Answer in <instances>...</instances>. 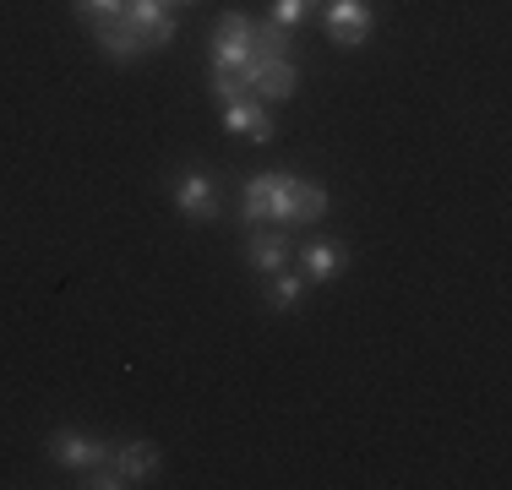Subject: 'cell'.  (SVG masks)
Wrapping results in <instances>:
<instances>
[{
	"instance_id": "9",
	"label": "cell",
	"mask_w": 512,
	"mask_h": 490,
	"mask_svg": "<svg viewBox=\"0 0 512 490\" xmlns=\"http://www.w3.org/2000/svg\"><path fill=\"white\" fill-rule=\"evenodd\" d=\"M344 267H349V245H338V240H311L300 251V278L306 284H333Z\"/></svg>"
},
{
	"instance_id": "11",
	"label": "cell",
	"mask_w": 512,
	"mask_h": 490,
	"mask_svg": "<svg viewBox=\"0 0 512 490\" xmlns=\"http://www.w3.org/2000/svg\"><path fill=\"white\" fill-rule=\"evenodd\" d=\"M109 463L120 469L126 485H148L153 469H158V447L153 441H120V447H109Z\"/></svg>"
},
{
	"instance_id": "7",
	"label": "cell",
	"mask_w": 512,
	"mask_h": 490,
	"mask_svg": "<svg viewBox=\"0 0 512 490\" xmlns=\"http://www.w3.org/2000/svg\"><path fill=\"white\" fill-rule=\"evenodd\" d=\"M93 39H99V49H104L109 60H142V55H153V44L137 33V22H131V17L93 22Z\"/></svg>"
},
{
	"instance_id": "15",
	"label": "cell",
	"mask_w": 512,
	"mask_h": 490,
	"mask_svg": "<svg viewBox=\"0 0 512 490\" xmlns=\"http://www.w3.org/2000/svg\"><path fill=\"white\" fill-rule=\"evenodd\" d=\"M300 294H306V278L300 273H273V311H300Z\"/></svg>"
},
{
	"instance_id": "18",
	"label": "cell",
	"mask_w": 512,
	"mask_h": 490,
	"mask_svg": "<svg viewBox=\"0 0 512 490\" xmlns=\"http://www.w3.org/2000/svg\"><path fill=\"white\" fill-rule=\"evenodd\" d=\"M169 6H197V0H169Z\"/></svg>"
},
{
	"instance_id": "17",
	"label": "cell",
	"mask_w": 512,
	"mask_h": 490,
	"mask_svg": "<svg viewBox=\"0 0 512 490\" xmlns=\"http://www.w3.org/2000/svg\"><path fill=\"white\" fill-rule=\"evenodd\" d=\"M311 11H316V0H273V22H278V28H300Z\"/></svg>"
},
{
	"instance_id": "14",
	"label": "cell",
	"mask_w": 512,
	"mask_h": 490,
	"mask_svg": "<svg viewBox=\"0 0 512 490\" xmlns=\"http://www.w3.org/2000/svg\"><path fill=\"white\" fill-rule=\"evenodd\" d=\"M322 218H327V186H316V180H300L295 224H322Z\"/></svg>"
},
{
	"instance_id": "6",
	"label": "cell",
	"mask_w": 512,
	"mask_h": 490,
	"mask_svg": "<svg viewBox=\"0 0 512 490\" xmlns=\"http://www.w3.org/2000/svg\"><path fill=\"white\" fill-rule=\"evenodd\" d=\"M289 256H295V245H289L284 229H246V262L256 278H273L289 267Z\"/></svg>"
},
{
	"instance_id": "13",
	"label": "cell",
	"mask_w": 512,
	"mask_h": 490,
	"mask_svg": "<svg viewBox=\"0 0 512 490\" xmlns=\"http://www.w3.org/2000/svg\"><path fill=\"white\" fill-rule=\"evenodd\" d=\"M267 218V175H246V186H240V229H262Z\"/></svg>"
},
{
	"instance_id": "4",
	"label": "cell",
	"mask_w": 512,
	"mask_h": 490,
	"mask_svg": "<svg viewBox=\"0 0 512 490\" xmlns=\"http://www.w3.org/2000/svg\"><path fill=\"white\" fill-rule=\"evenodd\" d=\"M169 191H175V207L191 218V224H213V218H218V180L207 175L202 164L180 169L175 186H169Z\"/></svg>"
},
{
	"instance_id": "8",
	"label": "cell",
	"mask_w": 512,
	"mask_h": 490,
	"mask_svg": "<svg viewBox=\"0 0 512 490\" xmlns=\"http://www.w3.org/2000/svg\"><path fill=\"white\" fill-rule=\"evenodd\" d=\"M224 131H235V137H246V142H262V147L278 137L262 98H235V104H224Z\"/></svg>"
},
{
	"instance_id": "12",
	"label": "cell",
	"mask_w": 512,
	"mask_h": 490,
	"mask_svg": "<svg viewBox=\"0 0 512 490\" xmlns=\"http://www.w3.org/2000/svg\"><path fill=\"white\" fill-rule=\"evenodd\" d=\"M295 196H300V180L284 175V169H273V175H267V218L295 229Z\"/></svg>"
},
{
	"instance_id": "2",
	"label": "cell",
	"mask_w": 512,
	"mask_h": 490,
	"mask_svg": "<svg viewBox=\"0 0 512 490\" xmlns=\"http://www.w3.org/2000/svg\"><path fill=\"white\" fill-rule=\"evenodd\" d=\"M235 82L251 98H262V104H289L295 88H300V71H295V60H289V55H273V60H251V66H240Z\"/></svg>"
},
{
	"instance_id": "5",
	"label": "cell",
	"mask_w": 512,
	"mask_h": 490,
	"mask_svg": "<svg viewBox=\"0 0 512 490\" xmlns=\"http://www.w3.org/2000/svg\"><path fill=\"white\" fill-rule=\"evenodd\" d=\"M371 22L376 17H371L365 0H327V11H322V28L338 49H360L365 39H371Z\"/></svg>"
},
{
	"instance_id": "16",
	"label": "cell",
	"mask_w": 512,
	"mask_h": 490,
	"mask_svg": "<svg viewBox=\"0 0 512 490\" xmlns=\"http://www.w3.org/2000/svg\"><path fill=\"white\" fill-rule=\"evenodd\" d=\"M71 11H77L82 22H109V17H126V0H71Z\"/></svg>"
},
{
	"instance_id": "3",
	"label": "cell",
	"mask_w": 512,
	"mask_h": 490,
	"mask_svg": "<svg viewBox=\"0 0 512 490\" xmlns=\"http://www.w3.org/2000/svg\"><path fill=\"white\" fill-rule=\"evenodd\" d=\"M44 452H50L60 469H71V474L93 469V463H109V441L88 436V431H77V425H60V431H50Z\"/></svg>"
},
{
	"instance_id": "10",
	"label": "cell",
	"mask_w": 512,
	"mask_h": 490,
	"mask_svg": "<svg viewBox=\"0 0 512 490\" xmlns=\"http://www.w3.org/2000/svg\"><path fill=\"white\" fill-rule=\"evenodd\" d=\"M126 17L137 22V33L153 49H164L175 39V11H169V0H126Z\"/></svg>"
},
{
	"instance_id": "1",
	"label": "cell",
	"mask_w": 512,
	"mask_h": 490,
	"mask_svg": "<svg viewBox=\"0 0 512 490\" xmlns=\"http://www.w3.org/2000/svg\"><path fill=\"white\" fill-rule=\"evenodd\" d=\"M251 60H273L262 55V22L246 17V11H224L213 22V44H207V66L213 71H240Z\"/></svg>"
}]
</instances>
